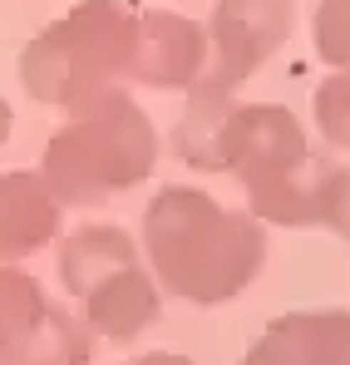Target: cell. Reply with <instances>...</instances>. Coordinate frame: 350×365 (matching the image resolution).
Listing matches in <instances>:
<instances>
[{"mask_svg": "<svg viewBox=\"0 0 350 365\" xmlns=\"http://www.w3.org/2000/svg\"><path fill=\"white\" fill-rule=\"evenodd\" d=\"M138 237L158 292L192 306L237 302L267 267V227L252 212L222 207L212 192L182 182L153 192Z\"/></svg>", "mask_w": 350, "mask_h": 365, "instance_id": "1", "label": "cell"}, {"mask_svg": "<svg viewBox=\"0 0 350 365\" xmlns=\"http://www.w3.org/2000/svg\"><path fill=\"white\" fill-rule=\"evenodd\" d=\"M153 168L158 128L128 89L69 109L40 153V178L50 182L59 207H99L104 197L153 178Z\"/></svg>", "mask_w": 350, "mask_h": 365, "instance_id": "2", "label": "cell"}, {"mask_svg": "<svg viewBox=\"0 0 350 365\" xmlns=\"http://www.w3.org/2000/svg\"><path fill=\"white\" fill-rule=\"evenodd\" d=\"M331 163L282 104H242L227 128L222 173L242 182L247 212L262 227H321Z\"/></svg>", "mask_w": 350, "mask_h": 365, "instance_id": "3", "label": "cell"}, {"mask_svg": "<svg viewBox=\"0 0 350 365\" xmlns=\"http://www.w3.org/2000/svg\"><path fill=\"white\" fill-rule=\"evenodd\" d=\"M128 35L133 10L118 0H79L59 20H50L25 50H20V89L35 104L79 109L104 94L128 89Z\"/></svg>", "mask_w": 350, "mask_h": 365, "instance_id": "4", "label": "cell"}, {"mask_svg": "<svg viewBox=\"0 0 350 365\" xmlns=\"http://www.w3.org/2000/svg\"><path fill=\"white\" fill-rule=\"evenodd\" d=\"M89 326L20 267H0V365H89Z\"/></svg>", "mask_w": 350, "mask_h": 365, "instance_id": "5", "label": "cell"}, {"mask_svg": "<svg viewBox=\"0 0 350 365\" xmlns=\"http://www.w3.org/2000/svg\"><path fill=\"white\" fill-rule=\"evenodd\" d=\"M296 25V0H217L207 15V74L242 89L257 69L287 45Z\"/></svg>", "mask_w": 350, "mask_h": 365, "instance_id": "6", "label": "cell"}, {"mask_svg": "<svg viewBox=\"0 0 350 365\" xmlns=\"http://www.w3.org/2000/svg\"><path fill=\"white\" fill-rule=\"evenodd\" d=\"M207 74V25L177 10H133L128 84L138 89H192Z\"/></svg>", "mask_w": 350, "mask_h": 365, "instance_id": "7", "label": "cell"}, {"mask_svg": "<svg viewBox=\"0 0 350 365\" xmlns=\"http://www.w3.org/2000/svg\"><path fill=\"white\" fill-rule=\"evenodd\" d=\"M79 321L89 326V336L99 341H114L128 346L138 341L148 326H158L163 316V292L148 272V262H133V267H118L114 277H104L89 297H79Z\"/></svg>", "mask_w": 350, "mask_h": 365, "instance_id": "8", "label": "cell"}, {"mask_svg": "<svg viewBox=\"0 0 350 365\" xmlns=\"http://www.w3.org/2000/svg\"><path fill=\"white\" fill-rule=\"evenodd\" d=\"M59 217L64 207L50 192V182L40 178V168L0 173V267H15L40 247H50L59 237Z\"/></svg>", "mask_w": 350, "mask_h": 365, "instance_id": "9", "label": "cell"}, {"mask_svg": "<svg viewBox=\"0 0 350 365\" xmlns=\"http://www.w3.org/2000/svg\"><path fill=\"white\" fill-rule=\"evenodd\" d=\"M237 109V89L217 84L212 74H202L187 94L173 123V158L197 168V173H222V153H227V128H232Z\"/></svg>", "mask_w": 350, "mask_h": 365, "instance_id": "10", "label": "cell"}, {"mask_svg": "<svg viewBox=\"0 0 350 365\" xmlns=\"http://www.w3.org/2000/svg\"><path fill=\"white\" fill-rule=\"evenodd\" d=\"M133 262H143V257H138V242L123 227H114V222H79L74 232L59 237V287L79 302L104 277H114L118 267H133Z\"/></svg>", "mask_w": 350, "mask_h": 365, "instance_id": "11", "label": "cell"}, {"mask_svg": "<svg viewBox=\"0 0 350 365\" xmlns=\"http://www.w3.org/2000/svg\"><path fill=\"white\" fill-rule=\"evenodd\" d=\"M277 336L292 341L306 365H350V311L346 306H311V311H282L267 321Z\"/></svg>", "mask_w": 350, "mask_h": 365, "instance_id": "12", "label": "cell"}, {"mask_svg": "<svg viewBox=\"0 0 350 365\" xmlns=\"http://www.w3.org/2000/svg\"><path fill=\"white\" fill-rule=\"evenodd\" d=\"M311 114L321 128V143L331 148V158H350V69H331L311 99Z\"/></svg>", "mask_w": 350, "mask_h": 365, "instance_id": "13", "label": "cell"}, {"mask_svg": "<svg viewBox=\"0 0 350 365\" xmlns=\"http://www.w3.org/2000/svg\"><path fill=\"white\" fill-rule=\"evenodd\" d=\"M311 45L331 69H350V0H321L316 5Z\"/></svg>", "mask_w": 350, "mask_h": 365, "instance_id": "14", "label": "cell"}, {"mask_svg": "<svg viewBox=\"0 0 350 365\" xmlns=\"http://www.w3.org/2000/svg\"><path fill=\"white\" fill-rule=\"evenodd\" d=\"M321 227L350 242V158L331 163V182H326V207H321Z\"/></svg>", "mask_w": 350, "mask_h": 365, "instance_id": "15", "label": "cell"}, {"mask_svg": "<svg viewBox=\"0 0 350 365\" xmlns=\"http://www.w3.org/2000/svg\"><path fill=\"white\" fill-rule=\"evenodd\" d=\"M242 365H306V361L292 351V341H287V336H277V331L267 326V331H262V336L247 346Z\"/></svg>", "mask_w": 350, "mask_h": 365, "instance_id": "16", "label": "cell"}, {"mask_svg": "<svg viewBox=\"0 0 350 365\" xmlns=\"http://www.w3.org/2000/svg\"><path fill=\"white\" fill-rule=\"evenodd\" d=\"M123 365H197V361H187V356H177V351H148V356L123 361Z\"/></svg>", "mask_w": 350, "mask_h": 365, "instance_id": "17", "label": "cell"}, {"mask_svg": "<svg viewBox=\"0 0 350 365\" xmlns=\"http://www.w3.org/2000/svg\"><path fill=\"white\" fill-rule=\"evenodd\" d=\"M10 128H15V109H10V99L0 94V148L10 143Z\"/></svg>", "mask_w": 350, "mask_h": 365, "instance_id": "18", "label": "cell"}]
</instances>
